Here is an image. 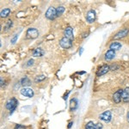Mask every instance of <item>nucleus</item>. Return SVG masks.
Wrapping results in <instances>:
<instances>
[{
	"mask_svg": "<svg viewBox=\"0 0 129 129\" xmlns=\"http://www.w3.org/2000/svg\"><path fill=\"white\" fill-rule=\"evenodd\" d=\"M18 105V101L16 100L15 97H12L11 99L8 100L7 103H6L5 104V107L7 109H9L10 111V114H12L14 111H15V109H16V107H17Z\"/></svg>",
	"mask_w": 129,
	"mask_h": 129,
	"instance_id": "f257e3e1",
	"label": "nucleus"
},
{
	"mask_svg": "<svg viewBox=\"0 0 129 129\" xmlns=\"http://www.w3.org/2000/svg\"><path fill=\"white\" fill-rule=\"evenodd\" d=\"M59 45H60V47H61L62 48H64V49L71 48V47H72V40L66 38V37H63V38L60 39Z\"/></svg>",
	"mask_w": 129,
	"mask_h": 129,
	"instance_id": "f03ea898",
	"label": "nucleus"
},
{
	"mask_svg": "<svg viewBox=\"0 0 129 129\" xmlns=\"http://www.w3.org/2000/svg\"><path fill=\"white\" fill-rule=\"evenodd\" d=\"M46 17L49 20H54L57 17V12H56V9L54 7H49L47 9V12H46Z\"/></svg>",
	"mask_w": 129,
	"mask_h": 129,
	"instance_id": "7ed1b4c3",
	"label": "nucleus"
},
{
	"mask_svg": "<svg viewBox=\"0 0 129 129\" xmlns=\"http://www.w3.org/2000/svg\"><path fill=\"white\" fill-rule=\"evenodd\" d=\"M39 35V31L35 28H30L27 30L26 32V37L28 39H35Z\"/></svg>",
	"mask_w": 129,
	"mask_h": 129,
	"instance_id": "20e7f679",
	"label": "nucleus"
},
{
	"mask_svg": "<svg viewBox=\"0 0 129 129\" xmlns=\"http://www.w3.org/2000/svg\"><path fill=\"white\" fill-rule=\"evenodd\" d=\"M21 94L24 96H27V97H33L35 95L34 93V90L30 88H28V87H24L21 89Z\"/></svg>",
	"mask_w": 129,
	"mask_h": 129,
	"instance_id": "39448f33",
	"label": "nucleus"
},
{
	"mask_svg": "<svg viewBox=\"0 0 129 129\" xmlns=\"http://www.w3.org/2000/svg\"><path fill=\"white\" fill-rule=\"evenodd\" d=\"M99 118H100V120H103L104 122H109L112 118V114L110 111H105L104 113L100 114Z\"/></svg>",
	"mask_w": 129,
	"mask_h": 129,
	"instance_id": "423d86ee",
	"label": "nucleus"
},
{
	"mask_svg": "<svg viewBox=\"0 0 129 129\" xmlns=\"http://www.w3.org/2000/svg\"><path fill=\"white\" fill-rule=\"evenodd\" d=\"M122 93H123V89H118L116 92L114 93L113 95V100L115 103H120L122 99Z\"/></svg>",
	"mask_w": 129,
	"mask_h": 129,
	"instance_id": "0eeeda50",
	"label": "nucleus"
},
{
	"mask_svg": "<svg viewBox=\"0 0 129 129\" xmlns=\"http://www.w3.org/2000/svg\"><path fill=\"white\" fill-rule=\"evenodd\" d=\"M86 20L89 23H92L95 22V11L94 10H90L89 11H88L86 15Z\"/></svg>",
	"mask_w": 129,
	"mask_h": 129,
	"instance_id": "6e6552de",
	"label": "nucleus"
},
{
	"mask_svg": "<svg viewBox=\"0 0 129 129\" xmlns=\"http://www.w3.org/2000/svg\"><path fill=\"white\" fill-rule=\"evenodd\" d=\"M128 33H129V29H128V28H123V29L120 30L119 32L117 33V34L114 35V39H120V38H123V37L126 36V35H128Z\"/></svg>",
	"mask_w": 129,
	"mask_h": 129,
	"instance_id": "1a4fd4ad",
	"label": "nucleus"
},
{
	"mask_svg": "<svg viewBox=\"0 0 129 129\" xmlns=\"http://www.w3.org/2000/svg\"><path fill=\"white\" fill-rule=\"evenodd\" d=\"M64 37L70 39V40H73L74 35H73V28H71V27H67L64 30Z\"/></svg>",
	"mask_w": 129,
	"mask_h": 129,
	"instance_id": "9d476101",
	"label": "nucleus"
},
{
	"mask_svg": "<svg viewBox=\"0 0 129 129\" xmlns=\"http://www.w3.org/2000/svg\"><path fill=\"white\" fill-rule=\"evenodd\" d=\"M103 128V125L101 123L94 124L92 121H89L85 126V129H102Z\"/></svg>",
	"mask_w": 129,
	"mask_h": 129,
	"instance_id": "9b49d317",
	"label": "nucleus"
},
{
	"mask_svg": "<svg viewBox=\"0 0 129 129\" xmlns=\"http://www.w3.org/2000/svg\"><path fill=\"white\" fill-rule=\"evenodd\" d=\"M109 70H110L109 66H108V64H104V66H103L102 67H100V69L97 71L96 75H97V76H102V75H104V74L107 73Z\"/></svg>",
	"mask_w": 129,
	"mask_h": 129,
	"instance_id": "f8f14e48",
	"label": "nucleus"
},
{
	"mask_svg": "<svg viewBox=\"0 0 129 129\" xmlns=\"http://www.w3.org/2000/svg\"><path fill=\"white\" fill-rule=\"evenodd\" d=\"M114 56H115V51L109 49V50H108V51L106 52V53H105V59L111 60V59H114Z\"/></svg>",
	"mask_w": 129,
	"mask_h": 129,
	"instance_id": "ddd939ff",
	"label": "nucleus"
},
{
	"mask_svg": "<svg viewBox=\"0 0 129 129\" xmlns=\"http://www.w3.org/2000/svg\"><path fill=\"white\" fill-rule=\"evenodd\" d=\"M122 100L124 103H129V87L123 89L122 93Z\"/></svg>",
	"mask_w": 129,
	"mask_h": 129,
	"instance_id": "4468645a",
	"label": "nucleus"
},
{
	"mask_svg": "<svg viewBox=\"0 0 129 129\" xmlns=\"http://www.w3.org/2000/svg\"><path fill=\"white\" fill-rule=\"evenodd\" d=\"M120 47H121V44L118 41H114L109 45V48L114 51H117V50L120 49Z\"/></svg>",
	"mask_w": 129,
	"mask_h": 129,
	"instance_id": "2eb2a0df",
	"label": "nucleus"
},
{
	"mask_svg": "<svg viewBox=\"0 0 129 129\" xmlns=\"http://www.w3.org/2000/svg\"><path fill=\"white\" fill-rule=\"evenodd\" d=\"M44 55V51L41 48V47H38V48H35L33 52V56L34 57H42Z\"/></svg>",
	"mask_w": 129,
	"mask_h": 129,
	"instance_id": "dca6fc26",
	"label": "nucleus"
},
{
	"mask_svg": "<svg viewBox=\"0 0 129 129\" xmlns=\"http://www.w3.org/2000/svg\"><path fill=\"white\" fill-rule=\"evenodd\" d=\"M71 110L72 111H74L78 109V100L76 98H73L71 100Z\"/></svg>",
	"mask_w": 129,
	"mask_h": 129,
	"instance_id": "f3484780",
	"label": "nucleus"
},
{
	"mask_svg": "<svg viewBox=\"0 0 129 129\" xmlns=\"http://www.w3.org/2000/svg\"><path fill=\"white\" fill-rule=\"evenodd\" d=\"M21 84H22V86H28V85L31 84V81L28 77L25 76L24 78H22V79H21Z\"/></svg>",
	"mask_w": 129,
	"mask_h": 129,
	"instance_id": "a211bd4d",
	"label": "nucleus"
},
{
	"mask_svg": "<svg viewBox=\"0 0 129 129\" xmlns=\"http://www.w3.org/2000/svg\"><path fill=\"white\" fill-rule=\"evenodd\" d=\"M10 10L9 8H5V9H4L1 11V17H4V18L7 17V16L10 15Z\"/></svg>",
	"mask_w": 129,
	"mask_h": 129,
	"instance_id": "6ab92c4d",
	"label": "nucleus"
},
{
	"mask_svg": "<svg viewBox=\"0 0 129 129\" xmlns=\"http://www.w3.org/2000/svg\"><path fill=\"white\" fill-rule=\"evenodd\" d=\"M64 11V6H59V7L56 9V12H57V16H61Z\"/></svg>",
	"mask_w": 129,
	"mask_h": 129,
	"instance_id": "aec40b11",
	"label": "nucleus"
},
{
	"mask_svg": "<svg viewBox=\"0 0 129 129\" xmlns=\"http://www.w3.org/2000/svg\"><path fill=\"white\" fill-rule=\"evenodd\" d=\"M46 78V77L44 75H41V76H37L36 78H35V82H41V81H43Z\"/></svg>",
	"mask_w": 129,
	"mask_h": 129,
	"instance_id": "412c9836",
	"label": "nucleus"
},
{
	"mask_svg": "<svg viewBox=\"0 0 129 129\" xmlns=\"http://www.w3.org/2000/svg\"><path fill=\"white\" fill-rule=\"evenodd\" d=\"M17 38H18V35H15L13 37H12L11 41H11V43H12V44H15V43H16V41H17Z\"/></svg>",
	"mask_w": 129,
	"mask_h": 129,
	"instance_id": "4be33fe9",
	"label": "nucleus"
},
{
	"mask_svg": "<svg viewBox=\"0 0 129 129\" xmlns=\"http://www.w3.org/2000/svg\"><path fill=\"white\" fill-rule=\"evenodd\" d=\"M33 64H34V59H31L28 60V62H27V64H26V66H33Z\"/></svg>",
	"mask_w": 129,
	"mask_h": 129,
	"instance_id": "5701e85b",
	"label": "nucleus"
},
{
	"mask_svg": "<svg viewBox=\"0 0 129 129\" xmlns=\"http://www.w3.org/2000/svg\"><path fill=\"white\" fill-rule=\"evenodd\" d=\"M15 129H25V126H22V125L17 124V125H16Z\"/></svg>",
	"mask_w": 129,
	"mask_h": 129,
	"instance_id": "b1692460",
	"label": "nucleus"
},
{
	"mask_svg": "<svg viewBox=\"0 0 129 129\" xmlns=\"http://www.w3.org/2000/svg\"><path fill=\"white\" fill-rule=\"evenodd\" d=\"M126 120H127V121L129 122V111L127 112V114H126Z\"/></svg>",
	"mask_w": 129,
	"mask_h": 129,
	"instance_id": "393cba45",
	"label": "nucleus"
},
{
	"mask_svg": "<svg viewBox=\"0 0 129 129\" xmlns=\"http://www.w3.org/2000/svg\"><path fill=\"white\" fill-rule=\"evenodd\" d=\"M83 50H84V48H81V50H80V53H79V54H80V55H81V53H82Z\"/></svg>",
	"mask_w": 129,
	"mask_h": 129,
	"instance_id": "a878e982",
	"label": "nucleus"
},
{
	"mask_svg": "<svg viewBox=\"0 0 129 129\" xmlns=\"http://www.w3.org/2000/svg\"><path fill=\"white\" fill-rule=\"evenodd\" d=\"M1 86H3V78H1Z\"/></svg>",
	"mask_w": 129,
	"mask_h": 129,
	"instance_id": "bb28decb",
	"label": "nucleus"
}]
</instances>
